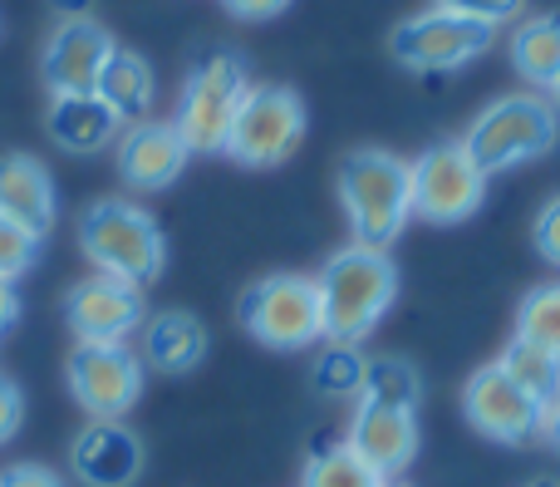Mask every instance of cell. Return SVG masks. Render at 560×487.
I'll return each mask as SVG.
<instances>
[{
    "label": "cell",
    "instance_id": "obj_1",
    "mask_svg": "<svg viewBox=\"0 0 560 487\" xmlns=\"http://www.w3.org/2000/svg\"><path fill=\"white\" fill-rule=\"evenodd\" d=\"M315 286H319V311H325V340L364 345L398 301V266L378 246L349 242L345 252H335L325 262Z\"/></svg>",
    "mask_w": 560,
    "mask_h": 487
},
{
    "label": "cell",
    "instance_id": "obj_2",
    "mask_svg": "<svg viewBox=\"0 0 560 487\" xmlns=\"http://www.w3.org/2000/svg\"><path fill=\"white\" fill-rule=\"evenodd\" d=\"M335 193L359 246L388 252L413 217V173H408L404 158L384 153V148H354V153L339 158Z\"/></svg>",
    "mask_w": 560,
    "mask_h": 487
},
{
    "label": "cell",
    "instance_id": "obj_3",
    "mask_svg": "<svg viewBox=\"0 0 560 487\" xmlns=\"http://www.w3.org/2000/svg\"><path fill=\"white\" fill-rule=\"evenodd\" d=\"M79 252L94 271L118 276L128 286L158 281L167 266V242L153 212H143L128 197H98L79 212Z\"/></svg>",
    "mask_w": 560,
    "mask_h": 487
},
{
    "label": "cell",
    "instance_id": "obj_4",
    "mask_svg": "<svg viewBox=\"0 0 560 487\" xmlns=\"http://www.w3.org/2000/svg\"><path fill=\"white\" fill-rule=\"evenodd\" d=\"M560 138V114L551 98L541 94H502L497 104H487L472 118V128L463 134V148L472 153V163L487 177L512 173L522 163H536L556 148Z\"/></svg>",
    "mask_w": 560,
    "mask_h": 487
},
{
    "label": "cell",
    "instance_id": "obj_5",
    "mask_svg": "<svg viewBox=\"0 0 560 487\" xmlns=\"http://www.w3.org/2000/svg\"><path fill=\"white\" fill-rule=\"evenodd\" d=\"M236 321L266 350H310L325 340V311H319L315 276L271 271L252 281L236 301Z\"/></svg>",
    "mask_w": 560,
    "mask_h": 487
},
{
    "label": "cell",
    "instance_id": "obj_6",
    "mask_svg": "<svg viewBox=\"0 0 560 487\" xmlns=\"http://www.w3.org/2000/svg\"><path fill=\"white\" fill-rule=\"evenodd\" d=\"M246 89H252V79H246L242 55L212 49V55L197 59L183 84V98H177V114H173V128L183 134L187 153H222Z\"/></svg>",
    "mask_w": 560,
    "mask_h": 487
},
{
    "label": "cell",
    "instance_id": "obj_7",
    "mask_svg": "<svg viewBox=\"0 0 560 487\" xmlns=\"http://www.w3.org/2000/svg\"><path fill=\"white\" fill-rule=\"evenodd\" d=\"M305 138V98L290 84H252L232 118L222 153L242 167H276Z\"/></svg>",
    "mask_w": 560,
    "mask_h": 487
},
{
    "label": "cell",
    "instance_id": "obj_8",
    "mask_svg": "<svg viewBox=\"0 0 560 487\" xmlns=\"http://www.w3.org/2000/svg\"><path fill=\"white\" fill-rule=\"evenodd\" d=\"M408 173H413V217H423V222L457 227V222L482 212L487 173L472 163L463 138L433 143L428 153H418L413 163H408Z\"/></svg>",
    "mask_w": 560,
    "mask_h": 487
},
{
    "label": "cell",
    "instance_id": "obj_9",
    "mask_svg": "<svg viewBox=\"0 0 560 487\" xmlns=\"http://www.w3.org/2000/svg\"><path fill=\"white\" fill-rule=\"evenodd\" d=\"M492 25L482 20H467L457 10L443 5H428L418 15H408L404 25H394L388 35V49L404 69H418V74H443V69H463L472 65L477 55L492 49Z\"/></svg>",
    "mask_w": 560,
    "mask_h": 487
},
{
    "label": "cell",
    "instance_id": "obj_10",
    "mask_svg": "<svg viewBox=\"0 0 560 487\" xmlns=\"http://www.w3.org/2000/svg\"><path fill=\"white\" fill-rule=\"evenodd\" d=\"M65 384L94 424H118L143 399V360L128 345H74Z\"/></svg>",
    "mask_w": 560,
    "mask_h": 487
},
{
    "label": "cell",
    "instance_id": "obj_11",
    "mask_svg": "<svg viewBox=\"0 0 560 487\" xmlns=\"http://www.w3.org/2000/svg\"><path fill=\"white\" fill-rule=\"evenodd\" d=\"M65 321L79 345H124L133 331H143V286H128L118 276H84L65 295Z\"/></svg>",
    "mask_w": 560,
    "mask_h": 487
},
{
    "label": "cell",
    "instance_id": "obj_12",
    "mask_svg": "<svg viewBox=\"0 0 560 487\" xmlns=\"http://www.w3.org/2000/svg\"><path fill=\"white\" fill-rule=\"evenodd\" d=\"M463 414L482 439L492 443H526L541 433L546 409L526 390L506 380L502 364H482L472 380L463 384Z\"/></svg>",
    "mask_w": 560,
    "mask_h": 487
},
{
    "label": "cell",
    "instance_id": "obj_13",
    "mask_svg": "<svg viewBox=\"0 0 560 487\" xmlns=\"http://www.w3.org/2000/svg\"><path fill=\"white\" fill-rule=\"evenodd\" d=\"M114 35L89 20H59L49 30L45 49H39V79L49 94H94L98 74H104L108 55H114Z\"/></svg>",
    "mask_w": 560,
    "mask_h": 487
},
{
    "label": "cell",
    "instance_id": "obj_14",
    "mask_svg": "<svg viewBox=\"0 0 560 487\" xmlns=\"http://www.w3.org/2000/svg\"><path fill=\"white\" fill-rule=\"evenodd\" d=\"M187 158L192 153H187L183 134H177L173 124H163V118H138L114 143L118 177H124L133 193H163V187H173L177 177H183Z\"/></svg>",
    "mask_w": 560,
    "mask_h": 487
},
{
    "label": "cell",
    "instance_id": "obj_15",
    "mask_svg": "<svg viewBox=\"0 0 560 487\" xmlns=\"http://www.w3.org/2000/svg\"><path fill=\"white\" fill-rule=\"evenodd\" d=\"M143 439L118 424H89L69 449V468L84 487H133L143 478Z\"/></svg>",
    "mask_w": 560,
    "mask_h": 487
},
{
    "label": "cell",
    "instance_id": "obj_16",
    "mask_svg": "<svg viewBox=\"0 0 560 487\" xmlns=\"http://www.w3.org/2000/svg\"><path fill=\"white\" fill-rule=\"evenodd\" d=\"M349 449H354L369 468L384 473V478L388 473H404L408 463L418 459V414L359 399L354 424H349Z\"/></svg>",
    "mask_w": 560,
    "mask_h": 487
},
{
    "label": "cell",
    "instance_id": "obj_17",
    "mask_svg": "<svg viewBox=\"0 0 560 487\" xmlns=\"http://www.w3.org/2000/svg\"><path fill=\"white\" fill-rule=\"evenodd\" d=\"M0 217H10L15 227L45 236L59 217V197H55V177L39 158L30 153H5L0 158Z\"/></svg>",
    "mask_w": 560,
    "mask_h": 487
},
{
    "label": "cell",
    "instance_id": "obj_18",
    "mask_svg": "<svg viewBox=\"0 0 560 487\" xmlns=\"http://www.w3.org/2000/svg\"><path fill=\"white\" fill-rule=\"evenodd\" d=\"M138 360L158 374H192L207 360V325L192 311H158L138 331Z\"/></svg>",
    "mask_w": 560,
    "mask_h": 487
},
{
    "label": "cell",
    "instance_id": "obj_19",
    "mask_svg": "<svg viewBox=\"0 0 560 487\" xmlns=\"http://www.w3.org/2000/svg\"><path fill=\"white\" fill-rule=\"evenodd\" d=\"M45 134L65 153H104L108 143H118L124 118L98 94H55L45 114Z\"/></svg>",
    "mask_w": 560,
    "mask_h": 487
},
{
    "label": "cell",
    "instance_id": "obj_20",
    "mask_svg": "<svg viewBox=\"0 0 560 487\" xmlns=\"http://www.w3.org/2000/svg\"><path fill=\"white\" fill-rule=\"evenodd\" d=\"M94 94L104 98V104L114 108L124 124H138V118H148V108H153V94H158L153 65H148L138 49H124V45H118L114 55H108L104 74H98Z\"/></svg>",
    "mask_w": 560,
    "mask_h": 487
},
{
    "label": "cell",
    "instance_id": "obj_21",
    "mask_svg": "<svg viewBox=\"0 0 560 487\" xmlns=\"http://www.w3.org/2000/svg\"><path fill=\"white\" fill-rule=\"evenodd\" d=\"M512 69L536 89H551L560 79V15H526L512 30Z\"/></svg>",
    "mask_w": 560,
    "mask_h": 487
},
{
    "label": "cell",
    "instance_id": "obj_22",
    "mask_svg": "<svg viewBox=\"0 0 560 487\" xmlns=\"http://www.w3.org/2000/svg\"><path fill=\"white\" fill-rule=\"evenodd\" d=\"M497 364H502L506 380H512L516 390L532 394L541 409H551V404L560 399V355L541 350V345H532V340H522V335H512Z\"/></svg>",
    "mask_w": 560,
    "mask_h": 487
},
{
    "label": "cell",
    "instance_id": "obj_23",
    "mask_svg": "<svg viewBox=\"0 0 560 487\" xmlns=\"http://www.w3.org/2000/svg\"><path fill=\"white\" fill-rule=\"evenodd\" d=\"M364 404H388V409H413L423 404V374L398 355H374L364 360V384H359Z\"/></svg>",
    "mask_w": 560,
    "mask_h": 487
},
{
    "label": "cell",
    "instance_id": "obj_24",
    "mask_svg": "<svg viewBox=\"0 0 560 487\" xmlns=\"http://www.w3.org/2000/svg\"><path fill=\"white\" fill-rule=\"evenodd\" d=\"M516 335L560 355V281H541L516 305Z\"/></svg>",
    "mask_w": 560,
    "mask_h": 487
},
{
    "label": "cell",
    "instance_id": "obj_25",
    "mask_svg": "<svg viewBox=\"0 0 560 487\" xmlns=\"http://www.w3.org/2000/svg\"><path fill=\"white\" fill-rule=\"evenodd\" d=\"M384 483H388L384 473L369 468L349 443L315 453V459L305 463V478H300V487H384Z\"/></svg>",
    "mask_w": 560,
    "mask_h": 487
},
{
    "label": "cell",
    "instance_id": "obj_26",
    "mask_svg": "<svg viewBox=\"0 0 560 487\" xmlns=\"http://www.w3.org/2000/svg\"><path fill=\"white\" fill-rule=\"evenodd\" d=\"M310 380H315V390L325 394V399H349V394H359V384H364V355H359V345H325L315 370H310Z\"/></svg>",
    "mask_w": 560,
    "mask_h": 487
},
{
    "label": "cell",
    "instance_id": "obj_27",
    "mask_svg": "<svg viewBox=\"0 0 560 487\" xmlns=\"http://www.w3.org/2000/svg\"><path fill=\"white\" fill-rule=\"evenodd\" d=\"M39 242H45V236H35V232H25V227H15L10 217H0V281H20V276L35 266Z\"/></svg>",
    "mask_w": 560,
    "mask_h": 487
},
{
    "label": "cell",
    "instance_id": "obj_28",
    "mask_svg": "<svg viewBox=\"0 0 560 487\" xmlns=\"http://www.w3.org/2000/svg\"><path fill=\"white\" fill-rule=\"evenodd\" d=\"M433 5L443 10H457V15L467 20H482V25H506V20H516L526 10V0H433Z\"/></svg>",
    "mask_w": 560,
    "mask_h": 487
},
{
    "label": "cell",
    "instance_id": "obj_29",
    "mask_svg": "<svg viewBox=\"0 0 560 487\" xmlns=\"http://www.w3.org/2000/svg\"><path fill=\"white\" fill-rule=\"evenodd\" d=\"M532 242H536V252H541V262L560 271V197H551V202H546L541 212H536V222H532Z\"/></svg>",
    "mask_w": 560,
    "mask_h": 487
},
{
    "label": "cell",
    "instance_id": "obj_30",
    "mask_svg": "<svg viewBox=\"0 0 560 487\" xmlns=\"http://www.w3.org/2000/svg\"><path fill=\"white\" fill-rule=\"evenodd\" d=\"M20 424H25V399H20V390L0 374V443L15 439Z\"/></svg>",
    "mask_w": 560,
    "mask_h": 487
},
{
    "label": "cell",
    "instance_id": "obj_31",
    "mask_svg": "<svg viewBox=\"0 0 560 487\" xmlns=\"http://www.w3.org/2000/svg\"><path fill=\"white\" fill-rule=\"evenodd\" d=\"M0 487H65V478L45 463H15V468L0 473Z\"/></svg>",
    "mask_w": 560,
    "mask_h": 487
},
{
    "label": "cell",
    "instance_id": "obj_32",
    "mask_svg": "<svg viewBox=\"0 0 560 487\" xmlns=\"http://www.w3.org/2000/svg\"><path fill=\"white\" fill-rule=\"evenodd\" d=\"M236 20H276L290 10V0H222Z\"/></svg>",
    "mask_w": 560,
    "mask_h": 487
},
{
    "label": "cell",
    "instance_id": "obj_33",
    "mask_svg": "<svg viewBox=\"0 0 560 487\" xmlns=\"http://www.w3.org/2000/svg\"><path fill=\"white\" fill-rule=\"evenodd\" d=\"M15 321H20V291H15V281H0V335Z\"/></svg>",
    "mask_w": 560,
    "mask_h": 487
},
{
    "label": "cell",
    "instance_id": "obj_34",
    "mask_svg": "<svg viewBox=\"0 0 560 487\" xmlns=\"http://www.w3.org/2000/svg\"><path fill=\"white\" fill-rule=\"evenodd\" d=\"M55 5L59 20H89V10H94V0H49Z\"/></svg>",
    "mask_w": 560,
    "mask_h": 487
},
{
    "label": "cell",
    "instance_id": "obj_35",
    "mask_svg": "<svg viewBox=\"0 0 560 487\" xmlns=\"http://www.w3.org/2000/svg\"><path fill=\"white\" fill-rule=\"evenodd\" d=\"M546 433H551V443H556V453H560V399L551 404V409H546V424H541Z\"/></svg>",
    "mask_w": 560,
    "mask_h": 487
},
{
    "label": "cell",
    "instance_id": "obj_36",
    "mask_svg": "<svg viewBox=\"0 0 560 487\" xmlns=\"http://www.w3.org/2000/svg\"><path fill=\"white\" fill-rule=\"evenodd\" d=\"M551 104H556V114H560V79L551 84Z\"/></svg>",
    "mask_w": 560,
    "mask_h": 487
},
{
    "label": "cell",
    "instance_id": "obj_37",
    "mask_svg": "<svg viewBox=\"0 0 560 487\" xmlns=\"http://www.w3.org/2000/svg\"><path fill=\"white\" fill-rule=\"evenodd\" d=\"M526 487H560V483H551V478H536V483H526Z\"/></svg>",
    "mask_w": 560,
    "mask_h": 487
},
{
    "label": "cell",
    "instance_id": "obj_38",
    "mask_svg": "<svg viewBox=\"0 0 560 487\" xmlns=\"http://www.w3.org/2000/svg\"><path fill=\"white\" fill-rule=\"evenodd\" d=\"M384 487H404V483H384Z\"/></svg>",
    "mask_w": 560,
    "mask_h": 487
}]
</instances>
